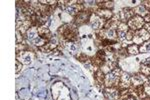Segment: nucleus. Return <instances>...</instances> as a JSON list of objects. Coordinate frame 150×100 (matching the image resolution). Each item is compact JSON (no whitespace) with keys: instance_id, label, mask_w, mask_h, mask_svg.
<instances>
[{"instance_id":"2","label":"nucleus","mask_w":150,"mask_h":100,"mask_svg":"<svg viewBox=\"0 0 150 100\" xmlns=\"http://www.w3.org/2000/svg\"><path fill=\"white\" fill-rule=\"evenodd\" d=\"M122 72L123 71L119 67H116L111 72L107 73L105 75V82H104L105 87H116L117 88L118 85H119Z\"/></svg>"},{"instance_id":"32","label":"nucleus","mask_w":150,"mask_h":100,"mask_svg":"<svg viewBox=\"0 0 150 100\" xmlns=\"http://www.w3.org/2000/svg\"><path fill=\"white\" fill-rule=\"evenodd\" d=\"M145 30L147 31L149 34H150V22L149 23H145V25H144V27H143Z\"/></svg>"},{"instance_id":"15","label":"nucleus","mask_w":150,"mask_h":100,"mask_svg":"<svg viewBox=\"0 0 150 100\" xmlns=\"http://www.w3.org/2000/svg\"><path fill=\"white\" fill-rule=\"evenodd\" d=\"M120 23H121V21H120L118 14H113V16L111 17L109 20L106 21L105 25H104V28L105 29H114V30H116V29L118 28V26L120 25Z\"/></svg>"},{"instance_id":"23","label":"nucleus","mask_w":150,"mask_h":100,"mask_svg":"<svg viewBox=\"0 0 150 100\" xmlns=\"http://www.w3.org/2000/svg\"><path fill=\"white\" fill-rule=\"evenodd\" d=\"M26 36H27V38L29 39V40L34 41L35 39L39 36V35H38V29L36 27H31L27 31V33H26Z\"/></svg>"},{"instance_id":"14","label":"nucleus","mask_w":150,"mask_h":100,"mask_svg":"<svg viewBox=\"0 0 150 100\" xmlns=\"http://www.w3.org/2000/svg\"><path fill=\"white\" fill-rule=\"evenodd\" d=\"M148 80V77L145 76L144 74H142L141 72H138L136 74H133L131 76V85H133V86H140V85H143Z\"/></svg>"},{"instance_id":"22","label":"nucleus","mask_w":150,"mask_h":100,"mask_svg":"<svg viewBox=\"0 0 150 100\" xmlns=\"http://www.w3.org/2000/svg\"><path fill=\"white\" fill-rule=\"evenodd\" d=\"M133 9H134V12H135V14H136V15L141 16V17H143V18L149 13L148 9H147L146 7L143 5V4H140V5L134 7Z\"/></svg>"},{"instance_id":"6","label":"nucleus","mask_w":150,"mask_h":100,"mask_svg":"<svg viewBox=\"0 0 150 100\" xmlns=\"http://www.w3.org/2000/svg\"><path fill=\"white\" fill-rule=\"evenodd\" d=\"M127 25H128V27H129L133 31L140 30V29L143 28L144 25H145L144 18H143V17H141V16H138V15H134L127 22Z\"/></svg>"},{"instance_id":"17","label":"nucleus","mask_w":150,"mask_h":100,"mask_svg":"<svg viewBox=\"0 0 150 100\" xmlns=\"http://www.w3.org/2000/svg\"><path fill=\"white\" fill-rule=\"evenodd\" d=\"M94 79H95L96 82V86L100 88V85H104V82H105V74L102 72V70L100 68H98L97 70H95L94 72ZM105 86V85H104Z\"/></svg>"},{"instance_id":"25","label":"nucleus","mask_w":150,"mask_h":100,"mask_svg":"<svg viewBox=\"0 0 150 100\" xmlns=\"http://www.w3.org/2000/svg\"><path fill=\"white\" fill-rule=\"evenodd\" d=\"M139 52L140 53L150 52V39L148 41H146L145 43H143L141 46H139Z\"/></svg>"},{"instance_id":"26","label":"nucleus","mask_w":150,"mask_h":100,"mask_svg":"<svg viewBox=\"0 0 150 100\" xmlns=\"http://www.w3.org/2000/svg\"><path fill=\"white\" fill-rule=\"evenodd\" d=\"M77 59H78L80 62L86 63V62H89V60H90V57H89V56H87L85 53L80 52L78 55H77Z\"/></svg>"},{"instance_id":"11","label":"nucleus","mask_w":150,"mask_h":100,"mask_svg":"<svg viewBox=\"0 0 150 100\" xmlns=\"http://www.w3.org/2000/svg\"><path fill=\"white\" fill-rule=\"evenodd\" d=\"M58 45H59V41H58V39L52 37L51 40H49L44 46L39 47L38 49L43 53H50V52H52L53 50L56 49V48L58 47Z\"/></svg>"},{"instance_id":"28","label":"nucleus","mask_w":150,"mask_h":100,"mask_svg":"<svg viewBox=\"0 0 150 100\" xmlns=\"http://www.w3.org/2000/svg\"><path fill=\"white\" fill-rule=\"evenodd\" d=\"M143 87H144V90H145V92H146L147 96H150V79L143 84Z\"/></svg>"},{"instance_id":"20","label":"nucleus","mask_w":150,"mask_h":100,"mask_svg":"<svg viewBox=\"0 0 150 100\" xmlns=\"http://www.w3.org/2000/svg\"><path fill=\"white\" fill-rule=\"evenodd\" d=\"M140 72L145 76L150 78V57L146 58L143 62L140 64Z\"/></svg>"},{"instance_id":"27","label":"nucleus","mask_w":150,"mask_h":100,"mask_svg":"<svg viewBox=\"0 0 150 100\" xmlns=\"http://www.w3.org/2000/svg\"><path fill=\"white\" fill-rule=\"evenodd\" d=\"M134 33L135 31H133L129 28V30H128V32L126 34V41H132L133 37H134Z\"/></svg>"},{"instance_id":"12","label":"nucleus","mask_w":150,"mask_h":100,"mask_svg":"<svg viewBox=\"0 0 150 100\" xmlns=\"http://www.w3.org/2000/svg\"><path fill=\"white\" fill-rule=\"evenodd\" d=\"M32 27L31 25L30 20H20V19H17L16 21V30L19 31L22 35L27 33V31Z\"/></svg>"},{"instance_id":"24","label":"nucleus","mask_w":150,"mask_h":100,"mask_svg":"<svg viewBox=\"0 0 150 100\" xmlns=\"http://www.w3.org/2000/svg\"><path fill=\"white\" fill-rule=\"evenodd\" d=\"M127 51H128V54L129 55H137L139 53V46L136 44L128 45Z\"/></svg>"},{"instance_id":"31","label":"nucleus","mask_w":150,"mask_h":100,"mask_svg":"<svg viewBox=\"0 0 150 100\" xmlns=\"http://www.w3.org/2000/svg\"><path fill=\"white\" fill-rule=\"evenodd\" d=\"M141 4H143V5L148 9V11L150 12V0H146V1L141 2Z\"/></svg>"},{"instance_id":"13","label":"nucleus","mask_w":150,"mask_h":100,"mask_svg":"<svg viewBox=\"0 0 150 100\" xmlns=\"http://www.w3.org/2000/svg\"><path fill=\"white\" fill-rule=\"evenodd\" d=\"M130 86H131V76L126 72H122L121 77H120L119 85H118L117 88L119 90H123L128 89Z\"/></svg>"},{"instance_id":"1","label":"nucleus","mask_w":150,"mask_h":100,"mask_svg":"<svg viewBox=\"0 0 150 100\" xmlns=\"http://www.w3.org/2000/svg\"><path fill=\"white\" fill-rule=\"evenodd\" d=\"M58 34L60 37L59 44L65 47L67 42H77L79 38L78 28L75 24L66 23L58 28Z\"/></svg>"},{"instance_id":"30","label":"nucleus","mask_w":150,"mask_h":100,"mask_svg":"<svg viewBox=\"0 0 150 100\" xmlns=\"http://www.w3.org/2000/svg\"><path fill=\"white\" fill-rule=\"evenodd\" d=\"M15 73H18L19 71H20L21 69H22V63L19 62L18 60H15Z\"/></svg>"},{"instance_id":"8","label":"nucleus","mask_w":150,"mask_h":100,"mask_svg":"<svg viewBox=\"0 0 150 100\" xmlns=\"http://www.w3.org/2000/svg\"><path fill=\"white\" fill-rule=\"evenodd\" d=\"M117 14H118V16H119L120 21H121L122 23H127L133 16L136 15L134 12V9L130 8V7H125V8L121 9Z\"/></svg>"},{"instance_id":"10","label":"nucleus","mask_w":150,"mask_h":100,"mask_svg":"<svg viewBox=\"0 0 150 100\" xmlns=\"http://www.w3.org/2000/svg\"><path fill=\"white\" fill-rule=\"evenodd\" d=\"M106 21L103 20L102 18H100L98 15H96L95 13H93L90 17V20H89V24L92 26V28L94 30H100V29L104 28Z\"/></svg>"},{"instance_id":"9","label":"nucleus","mask_w":150,"mask_h":100,"mask_svg":"<svg viewBox=\"0 0 150 100\" xmlns=\"http://www.w3.org/2000/svg\"><path fill=\"white\" fill-rule=\"evenodd\" d=\"M103 92L107 100H119L120 98V90L116 87H105Z\"/></svg>"},{"instance_id":"3","label":"nucleus","mask_w":150,"mask_h":100,"mask_svg":"<svg viewBox=\"0 0 150 100\" xmlns=\"http://www.w3.org/2000/svg\"><path fill=\"white\" fill-rule=\"evenodd\" d=\"M93 13H95V10L93 8H86L85 10L79 12L76 16L74 17V24L76 26H81L89 22L90 17Z\"/></svg>"},{"instance_id":"16","label":"nucleus","mask_w":150,"mask_h":100,"mask_svg":"<svg viewBox=\"0 0 150 100\" xmlns=\"http://www.w3.org/2000/svg\"><path fill=\"white\" fill-rule=\"evenodd\" d=\"M129 30L127 23H120V25L118 26V28L116 29V32H117V37L118 40L120 41H126V34Z\"/></svg>"},{"instance_id":"21","label":"nucleus","mask_w":150,"mask_h":100,"mask_svg":"<svg viewBox=\"0 0 150 100\" xmlns=\"http://www.w3.org/2000/svg\"><path fill=\"white\" fill-rule=\"evenodd\" d=\"M96 6L99 9H107L112 10L114 8V2L113 1H96Z\"/></svg>"},{"instance_id":"19","label":"nucleus","mask_w":150,"mask_h":100,"mask_svg":"<svg viewBox=\"0 0 150 100\" xmlns=\"http://www.w3.org/2000/svg\"><path fill=\"white\" fill-rule=\"evenodd\" d=\"M95 14H96V15H98L100 18H102L103 20H105V21L109 20L111 17L113 16L112 10H107V9H99V8H97V10L95 11Z\"/></svg>"},{"instance_id":"7","label":"nucleus","mask_w":150,"mask_h":100,"mask_svg":"<svg viewBox=\"0 0 150 100\" xmlns=\"http://www.w3.org/2000/svg\"><path fill=\"white\" fill-rule=\"evenodd\" d=\"M34 56H35L34 52H32L31 50H27V51H22V52L16 54V58L22 64H30L32 62V60L34 59Z\"/></svg>"},{"instance_id":"18","label":"nucleus","mask_w":150,"mask_h":100,"mask_svg":"<svg viewBox=\"0 0 150 100\" xmlns=\"http://www.w3.org/2000/svg\"><path fill=\"white\" fill-rule=\"evenodd\" d=\"M37 29H38V35H39V37L43 38L44 40H46L47 42L49 40H51V38L53 37L51 31H50L46 26H41V27H38Z\"/></svg>"},{"instance_id":"29","label":"nucleus","mask_w":150,"mask_h":100,"mask_svg":"<svg viewBox=\"0 0 150 100\" xmlns=\"http://www.w3.org/2000/svg\"><path fill=\"white\" fill-rule=\"evenodd\" d=\"M16 36H17V37H16V42H17V43H20V42L22 43L23 42V35H22V34L19 32V31L16 30Z\"/></svg>"},{"instance_id":"5","label":"nucleus","mask_w":150,"mask_h":100,"mask_svg":"<svg viewBox=\"0 0 150 100\" xmlns=\"http://www.w3.org/2000/svg\"><path fill=\"white\" fill-rule=\"evenodd\" d=\"M150 39V34L145 30L144 28L140 29V30L135 31L134 33V37H133V42L136 45L141 46L143 43H145L146 41H148Z\"/></svg>"},{"instance_id":"4","label":"nucleus","mask_w":150,"mask_h":100,"mask_svg":"<svg viewBox=\"0 0 150 100\" xmlns=\"http://www.w3.org/2000/svg\"><path fill=\"white\" fill-rule=\"evenodd\" d=\"M106 60H107V54H106V52L103 49H99L97 52L95 53V55L90 57L89 62L91 63V65H92L93 67L100 68L104 63L106 62Z\"/></svg>"}]
</instances>
